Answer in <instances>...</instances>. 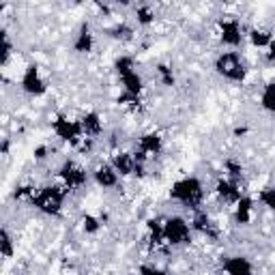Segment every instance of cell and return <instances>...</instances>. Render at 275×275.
Returning <instances> with one entry per match:
<instances>
[{"label":"cell","instance_id":"1","mask_svg":"<svg viewBox=\"0 0 275 275\" xmlns=\"http://www.w3.org/2000/svg\"><path fill=\"white\" fill-rule=\"evenodd\" d=\"M170 196L183 202V205H187V207H196L200 205V200H202V183L198 179H183L179 183H174V187H172L170 191Z\"/></svg>","mask_w":275,"mask_h":275},{"label":"cell","instance_id":"2","mask_svg":"<svg viewBox=\"0 0 275 275\" xmlns=\"http://www.w3.org/2000/svg\"><path fill=\"white\" fill-rule=\"evenodd\" d=\"M65 200V189L63 187H45L39 193L33 196V205L37 209H41L43 213H49V215H56L63 207Z\"/></svg>","mask_w":275,"mask_h":275},{"label":"cell","instance_id":"3","mask_svg":"<svg viewBox=\"0 0 275 275\" xmlns=\"http://www.w3.org/2000/svg\"><path fill=\"white\" fill-rule=\"evenodd\" d=\"M215 69L219 71L221 76H226L228 80H243L245 78V67L239 60V54L237 52H226L217 58L215 63Z\"/></svg>","mask_w":275,"mask_h":275},{"label":"cell","instance_id":"4","mask_svg":"<svg viewBox=\"0 0 275 275\" xmlns=\"http://www.w3.org/2000/svg\"><path fill=\"white\" fill-rule=\"evenodd\" d=\"M164 239L170 245H181L189 241V223L181 217H170L164 223Z\"/></svg>","mask_w":275,"mask_h":275},{"label":"cell","instance_id":"5","mask_svg":"<svg viewBox=\"0 0 275 275\" xmlns=\"http://www.w3.org/2000/svg\"><path fill=\"white\" fill-rule=\"evenodd\" d=\"M60 177H63L67 187H80V185H84V183H86V172L82 168H78L73 161H67V164L63 166Z\"/></svg>","mask_w":275,"mask_h":275},{"label":"cell","instance_id":"6","mask_svg":"<svg viewBox=\"0 0 275 275\" xmlns=\"http://www.w3.org/2000/svg\"><path fill=\"white\" fill-rule=\"evenodd\" d=\"M22 86H24L26 93H30V95H41V93H45V82L39 78L37 67H28L26 69V73L22 78Z\"/></svg>","mask_w":275,"mask_h":275},{"label":"cell","instance_id":"7","mask_svg":"<svg viewBox=\"0 0 275 275\" xmlns=\"http://www.w3.org/2000/svg\"><path fill=\"white\" fill-rule=\"evenodd\" d=\"M54 131L58 134V138L76 142L80 138V134H82V125L73 123V120H67V118H58L54 123Z\"/></svg>","mask_w":275,"mask_h":275},{"label":"cell","instance_id":"8","mask_svg":"<svg viewBox=\"0 0 275 275\" xmlns=\"http://www.w3.org/2000/svg\"><path fill=\"white\" fill-rule=\"evenodd\" d=\"M221 41L228 45L241 43V26L237 19H226V22H221Z\"/></svg>","mask_w":275,"mask_h":275},{"label":"cell","instance_id":"9","mask_svg":"<svg viewBox=\"0 0 275 275\" xmlns=\"http://www.w3.org/2000/svg\"><path fill=\"white\" fill-rule=\"evenodd\" d=\"M223 269H226L228 275H252V264L247 258H241V256H234L228 258L223 262Z\"/></svg>","mask_w":275,"mask_h":275},{"label":"cell","instance_id":"10","mask_svg":"<svg viewBox=\"0 0 275 275\" xmlns=\"http://www.w3.org/2000/svg\"><path fill=\"white\" fill-rule=\"evenodd\" d=\"M95 179L99 185H104V187H114L116 185V181H118V172L114 168H110V166H101L97 172H95Z\"/></svg>","mask_w":275,"mask_h":275},{"label":"cell","instance_id":"11","mask_svg":"<svg viewBox=\"0 0 275 275\" xmlns=\"http://www.w3.org/2000/svg\"><path fill=\"white\" fill-rule=\"evenodd\" d=\"M114 170L120 172V174H131L136 170V159L127 155V153H120V155L114 157Z\"/></svg>","mask_w":275,"mask_h":275},{"label":"cell","instance_id":"12","mask_svg":"<svg viewBox=\"0 0 275 275\" xmlns=\"http://www.w3.org/2000/svg\"><path fill=\"white\" fill-rule=\"evenodd\" d=\"M217 193L223 200H234V202L241 200V191L237 189L234 183H228V181H219L217 183Z\"/></svg>","mask_w":275,"mask_h":275},{"label":"cell","instance_id":"13","mask_svg":"<svg viewBox=\"0 0 275 275\" xmlns=\"http://www.w3.org/2000/svg\"><path fill=\"white\" fill-rule=\"evenodd\" d=\"M159 148H161V138L157 136V134H146V136H142V140H140V151L144 153H159Z\"/></svg>","mask_w":275,"mask_h":275},{"label":"cell","instance_id":"14","mask_svg":"<svg viewBox=\"0 0 275 275\" xmlns=\"http://www.w3.org/2000/svg\"><path fill=\"white\" fill-rule=\"evenodd\" d=\"M120 80H123V84H125V90H127V93L138 95L140 90H142V78L136 73V71H129V73L120 76Z\"/></svg>","mask_w":275,"mask_h":275},{"label":"cell","instance_id":"15","mask_svg":"<svg viewBox=\"0 0 275 275\" xmlns=\"http://www.w3.org/2000/svg\"><path fill=\"white\" fill-rule=\"evenodd\" d=\"M82 131L84 134H88V136H97L99 131H101V123H99V116L95 114V112H90V114H86L84 118H82Z\"/></svg>","mask_w":275,"mask_h":275},{"label":"cell","instance_id":"16","mask_svg":"<svg viewBox=\"0 0 275 275\" xmlns=\"http://www.w3.org/2000/svg\"><path fill=\"white\" fill-rule=\"evenodd\" d=\"M252 215V200L241 196V200L237 202V221L239 223H247Z\"/></svg>","mask_w":275,"mask_h":275},{"label":"cell","instance_id":"17","mask_svg":"<svg viewBox=\"0 0 275 275\" xmlns=\"http://www.w3.org/2000/svg\"><path fill=\"white\" fill-rule=\"evenodd\" d=\"M93 47V35L88 33V28L84 26L82 33L78 35V41H76V52H90Z\"/></svg>","mask_w":275,"mask_h":275},{"label":"cell","instance_id":"18","mask_svg":"<svg viewBox=\"0 0 275 275\" xmlns=\"http://www.w3.org/2000/svg\"><path fill=\"white\" fill-rule=\"evenodd\" d=\"M262 108H267L269 112H273V114H275V84H269L267 88H264V93H262Z\"/></svg>","mask_w":275,"mask_h":275},{"label":"cell","instance_id":"19","mask_svg":"<svg viewBox=\"0 0 275 275\" xmlns=\"http://www.w3.org/2000/svg\"><path fill=\"white\" fill-rule=\"evenodd\" d=\"M271 35L269 33H262V30H254L252 33V43L254 45H258V47H262V45H271Z\"/></svg>","mask_w":275,"mask_h":275},{"label":"cell","instance_id":"20","mask_svg":"<svg viewBox=\"0 0 275 275\" xmlns=\"http://www.w3.org/2000/svg\"><path fill=\"white\" fill-rule=\"evenodd\" d=\"M260 202L264 207L269 209H275V187H267L260 191Z\"/></svg>","mask_w":275,"mask_h":275},{"label":"cell","instance_id":"21","mask_svg":"<svg viewBox=\"0 0 275 275\" xmlns=\"http://www.w3.org/2000/svg\"><path fill=\"white\" fill-rule=\"evenodd\" d=\"M116 71H118V76H125L129 73V71H134V60L123 56V58H118L116 60Z\"/></svg>","mask_w":275,"mask_h":275},{"label":"cell","instance_id":"22","mask_svg":"<svg viewBox=\"0 0 275 275\" xmlns=\"http://www.w3.org/2000/svg\"><path fill=\"white\" fill-rule=\"evenodd\" d=\"M138 22L144 24V26L153 22V13H151L148 7H138Z\"/></svg>","mask_w":275,"mask_h":275},{"label":"cell","instance_id":"23","mask_svg":"<svg viewBox=\"0 0 275 275\" xmlns=\"http://www.w3.org/2000/svg\"><path fill=\"white\" fill-rule=\"evenodd\" d=\"M193 223H196V228L202 230V232H209V228H211V221H209V217L205 215V213H198L196 219H193Z\"/></svg>","mask_w":275,"mask_h":275},{"label":"cell","instance_id":"24","mask_svg":"<svg viewBox=\"0 0 275 275\" xmlns=\"http://www.w3.org/2000/svg\"><path fill=\"white\" fill-rule=\"evenodd\" d=\"M3 254L9 258L13 254V245H11V237H9V232L3 230Z\"/></svg>","mask_w":275,"mask_h":275},{"label":"cell","instance_id":"25","mask_svg":"<svg viewBox=\"0 0 275 275\" xmlns=\"http://www.w3.org/2000/svg\"><path fill=\"white\" fill-rule=\"evenodd\" d=\"M84 230H86V232H97V230H99V221H97L95 217L86 215V217H84Z\"/></svg>","mask_w":275,"mask_h":275},{"label":"cell","instance_id":"26","mask_svg":"<svg viewBox=\"0 0 275 275\" xmlns=\"http://www.w3.org/2000/svg\"><path fill=\"white\" fill-rule=\"evenodd\" d=\"M159 73L164 76V84H168V86H170V84H174V78H172L170 69H168L166 65H161V67H159Z\"/></svg>","mask_w":275,"mask_h":275},{"label":"cell","instance_id":"27","mask_svg":"<svg viewBox=\"0 0 275 275\" xmlns=\"http://www.w3.org/2000/svg\"><path fill=\"white\" fill-rule=\"evenodd\" d=\"M112 33H114V37H118V39H120V37H123V39H129V37H131V30H129L127 26H116L114 30H112Z\"/></svg>","mask_w":275,"mask_h":275},{"label":"cell","instance_id":"28","mask_svg":"<svg viewBox=\"0 0 275 275\" xmlns=\"http://www.w3.org/2000/svg\"><path fill=\"white\" fill-rule=\"evenodd\" d=\"M140 275H164V273L157 271V269H153V267H142L140 269Z\"/></svg>","mask_w":275,"mask_h":275},{"label":"cell","instance_id":"29","mask_svg":"<svg viewBox=\"0 0 275 275\" xmlns=\"http://www.w3.org/2000/svg\"><path fill=\"white\" fill-rule=\"evenodd\" d=\"M228 170H230V174H234V177H239L241 174V166H237V164H234V161H228Z\"/></svg>","mask_w":275,"mask_h":275},{"label":"cell","instance_id":"30","mask_svg":"<svg viewBox=\"0 0 275 275\" xmlns=\"http://www.w3.org/2000/svg\"><path fill=\"white\" fill-rule=\"evenodd\" d=\"M45 153H47L45 146H39V148L35 151V157H37V159H45Z\"/></svg>","mask_w":275,"mask_h":275},{"label":"cell","instance_id":"31","mask_svg":"<svg viewBox=\"0 0 275 275\" xmlns=\"http://www.w3.org/2000/svg\"><path fill=\"white\" fill-rule=\"evenodd\" d=\"M275 58V43L271 41V52H269V60H273Z\"/></svg>","mask_w":275,"mask_h":275}]
</instances>
